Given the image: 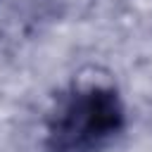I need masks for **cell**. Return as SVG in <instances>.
<instances>
[{"label": "cell", "instance_id": "6da1fadb", "mask_svg": "<svg viewBox=\"0 0 152 152\" xmlns=\"http://www.w3.org/2000/svg\"><path fill=\"white\" fill-rule=\"evenodd\" d=\"M126 128L119 90L104 81H78L57 95L45 119L48 152H100Z\"/></svg>", "mask_w": 152, "mask_h": 152}]
</instances>
